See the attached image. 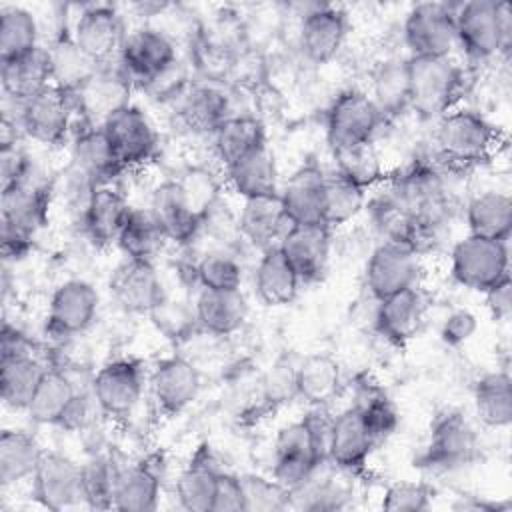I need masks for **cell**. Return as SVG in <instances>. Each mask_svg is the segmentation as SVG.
<instances>
[{
    "label": "cell",
    "instance_id": "1",
    "mask_svg": "<svg viewBox=\"0 0 512 512\" xmlns=\"http://www.w3.org/2000/svg\"><path fill=\"white\" fill-rule=\"evenodd\" d=\"M456 44L462 52L482 62L508 52L512 42V8L508 2L470 0L454 6Z\"/></svg>",
    "mask_w": 512,
    "mask_h": 512
},
{
    "label": "cell",
    "instance_id": "2",
    "mask_svg": "<svg viewBox=\"0 0 512 512\" xmlns=\"http://www.w3.org/2000/svg\"><path fill=\"white\" fill-rule=\"evenodd\" d=\"M434 144L444 162L468 168L490 158L498 146V130L480 112L456 106L438 118Z\"/></svg>",
    "mask_w": 512,
    "mask_h": 512
},
{
    "label": "cell",
    "instance_id": "3",
    "mask_svg": "<svg viewBox=\"0 0 512 512\" xmlns=\"http://www.w3.org/2000/svg\"><path fill=\"white\" fill-rule=\"evenodd\" d=\"M410 108L422 118H440L456 108L464 70L450 56H410Z\"/></svg>",
    "mask_w": 512,
    "mask_h": 512
},
{
    "label": "cell",
    "instance_id": "4",
    "mask_svg": "<svg viewBox=\"0 0 512 512\" xmlns=\"http://www.w3.org/2000/svg\"><path fill=\"white\" fill-rule=\"evenodd\" d=\"M388 190L412 216L426 242H430L440 232L450 212L442 176L432 166L414 162L408 170L390 180Z\"/></svg>",
    "mask_w": 512,
    "mask_h": 512
},
{
    "label": "cell",
    "instance_id": "5",
    "mask_svg": "<svg viewBox=\"0 0 512 512\" xmlns=\"http://www.w3.org/2000/svg\"><path fill=\"white\" fill-rule=\"evenodd\" d=\"M452 278L474 292H486L510 276L508 242L468 234L450 252Z\"/></svg>",
    "mask_w": 512,
    "mask_h": 512
},
{
    "label": "cell",
    "instance_id": "6",
    "mask_svg": "<svg viewBox=\"0 0 512 512\" xmlns=\"http://www.w3.org/2000/svg\"><path fill=\"white\" fill-rule=\"evenodd\" d=\"M76 114L74 92L56 84L18 104L20 130L46 146H58L68 138Z\"/></svg>",
    "mask_w": 512,
    "mask_h": 512
},
{
    "label": "cell",
    "instance_id": "7",
    "mask_svg": "<svg viewBox=\"0 0 512 512\" xmlns=\"http://www.w3.org/2000/svg\"><path fill=\"white\" fill-rule=\"evenodd\" d=\"M118 66L134 84H156L176 66V46L158 28L142 26L126 34Z\"/></svg>",
    "mask_w": 512,
    "mask_h": 512
},
{
    "label": "cell",
    "instance_id": "8",
    "mask_svg": "<svg viewBox=\"0 0 512 512\" xmlns=\"http://www.w3.org/2000/svg\"><path fill=\"white\" fill-rule=\"evenodd\" d=\"M476 452L478 436L470 420L460 410H444L434 418L418 462L434 470H456L470 464Z\"/></svg>",
    "mask_w": 512,
    "mask_h": 512
},
{
    "label": "cell",
    "instance_id": "9",
    "mask_svg": "<svg viewBox=\"0 0 512 512\" xmlns=\"http://www.w3.org/2000/svg\"><path fill=\"white\" fill-rule=\"evenodd\" d=\"M382 120L384 116L368 92L356 88L340 92L334 98L326 120V138L330 150L372 142Z\"/></svg>",
    "mask_w": 512,
    "mask_h": 512
},
{
    "label": "cell",
    "instance_id": "10",
    "mask_svg": "<svg viewBox=\"0 0 512 512\" xmlns=\"http://www.w3.org/2000/svg\"><path fill=\"white\" fill-rule=\"evenodd\" d=\"M422 274L420 252L406 244L382 240L368 256L364 280L374 300L418 286Z\"/></svg>",
    "mask_w": 512,
    "mask_h": 512
},
{
    "label": "cell",
    "instance_id": "11",
    "mask_svg": "<svg viewBox=\"0 0 512 512\" xmlns=\"http://www.w3.org/2000/svg\"><path fill=\"white\" fill-rule=\"evenodd\" d=\"M404 42L410 56H450L456 46L454 6L442 2H420L404 20Z\"/></svg>",
    "mask_w": 512,
    "mask_h": 512
},
{
    "label": "cell",
    "instance_id": "12",
    "mask_svg": "<svg viewBox=\"0 0 512 512\" xmlns=\"http://www.w3.org/2000/svg\"><path fill=\"white\" fill-rule=\"evenodd\" d=\"M32 486L36 500L48 510H66L78 504H86L82 464L62 452H42L40 462L32 474Z\"/></svg>",
    "mask_w": 512,
    "mask_h": 512
},
{
    "label": "cell",
    "instance_id": "13",
    "mask_svg": "<svg viewBox=\"0 0 512 512\" xmlns=\"http://www.w3.org/2000/svg\"><path fill=\"white\" fill-rule=\"evenodd\" d=\"M90 388L108 418H126L142 398L144 368L134 358L106 362L92 378Z\"/></svg>",
    "mask_w": 512,
    "mask_h": 512
},
{
    "label": "cell",
    "instance_id": "14",
    "mask_svg": "<svg viewBox=\"0 0 512 512\" xmlns=\"http://www.w3.org/2000/svg\"><path fill=\"white\" fill-rule=\"evenodd\" d=\"M102 130L122 170L142 166L156 150V130L150 118L134 104H126L102 122Z\"/></svg>",
    "mask_w": 512,
    "mask_h": 512
},
{
    "label": "cell",
    "instance_id": "15",
    "mask_svg": "<svg viewBox=\"0 0 512 512\" xmlns=\"http://www.w3.org/2000/svg\"><path fill=\"white\" fill-rule=\"evenodd\" d=\"M322 464L326 462L320 460L304 418L278 430L274 440L272 478L288 492L304 484Z\"/></svg>",
    "mask_w": 512,
    "mask_h": 512
},
{
    "label": "cell",
    "instance_id": "16",
    "mask_svg": "<svg viewBox=\"0 0 512 512\" xmlns=\"http://www.w3.org/2000/svg\"><path fill=\"white\" fill-rule=\"evenodd\" d=\"M148 384L158 412L176 416L196 400L202 380L198 368L190 360L172 354L154 364Z\"/></svg>",
    "mask_w": 512,
    "mask_h": 512
},
{
    "label": "cell",
    "instance_id": "17",
    "mask_svg": "<svg viewBox=\"0 0 512 512\" xmlns=\"http://www.w3.org/2000/svg\"><path fill=\"white\" fill-rule=\"evenodd\" d=\"M98 290L80 278L62 282L50 298L46 328L58 338H68L84 332L98 312Z\"/></svg>",
    "mask_w": 512,
    "mask_h": 512
},
{
    "label": "cell",
    "instance_id": "18",
    "mask_svg": "<svg viewBox=\"0 0 512 512\" xmlns=\"http://www.w3.org/2000/svg\"><path fill=\"white\" fill-rule=\"evenodd\" d=\"M114 302L128 314H150L164 298L166 290L154 262L126 258L110 278Z\"/></svg>",
    "mask_w": 512,
    "mask_h": 512
},
{
    "label": "cell",
    "instance_id": "19",
    "mask_svg": "<svg viewBox=\"0 0 512 512\" xmlns=\"http://www.w3.org/2000/svg\"><path fill=\"white\" fill-rule=\"evenodd\" d=\"M72 38L76 46L100 66L114 54H120L122 42L126 38L122 16L114 6L90 4L80 12Z\"/></svg>",
    "mask_w": 512,
    "mask_h": 512
},
{
    "label": "cell",
    "instance_id": "20",
    "mask_svg": "<svg viewBox=\"0 0 512 512\" xmlns=\"http://www.w3.org/2000/svg\"><path fill=\"white\" fill-rule=\"evenodd\" d=\"M52 188L48 182H38L28 176L26 180L2 190V226L36 236L48 224Z\"/></svg>",
    "mask_w": 512,
    "mask_h": 512
},
{
    "label": "cell",
    "instance_id": "21",
    "mask_svg": "<svg viewBox=\"0 0 512 512\" xmlns=\"http://www.w3.org/2000/svg\"><path fill=\"white\" fill-rule=\"evenodd\" d=\"M332 228L324 222L292 224L282 236L278 248L296 270L300 282H312L322 276L330 256Z\"/></svg>",
    "mask_w": 512,
    "mask_h": 512
},
{
    "label": "cell",
    "instance_id": "22",
    "mask_svg": "<svg viewBox=\"0 0 512 512\" xmlns=\"http://www.w3.org/2000/svg\"><path fill=\"white\" fill-rule=\"evenodd\" d=\"M376 446L362 414L350 406L332 418L328 464L342 472L358 474L366 468L372 448Z\"/></svg>",
    "mask_w": 512,
    "mask_h": 512
},
{
    "label": "cell",
    "instance_id": "23",
    "mask_svg": "<svg viewBox=\"0 0 512 512\" xmlns=\"http://www.w3.org/2000/svg\"><path fill=\"white\" fill-rule=\"evenodd\" d=\"M132 82L126 78L122 68H98L78 90H74L78 114L84 122L102 126V122L130 104Z\"/></svg>",
    "mask_w": 512,
    "mask_h": 512
},
{
    "label": "cell",
    "instance_id": "24",
    "mask_svg": "<svg viewBox=\"0 0 512 512\" xmlns=\"http://www.w3.org/2000/svg\"><path fill=\"white\" fill-rule=\"evenodd\" d=\"M426 306V298L418 286L376 300V330L388 342L402 346L422 330L426 320Z\"/></svg>",
    "mask_w": 512,
    "mask_h": 512
},
{
    "label": "cell",
    "instance_id": "25",
    "mask_svg": "<svg viewBox=\"0 0 512 512\" xmlns=\"http://www.w3.org/2000/svg\"><path fill=\"white\" fill-rule=\"evenodd\" d=\"M130 212L132 206L128 204L122 192H118L110 184H100L92 190L82 210V224L88 238L96 246L106 248L118 244V238L128 222Z\"/></svg>",
    "mask_w": 512,
    "mask_h": 512
},
{
    "label": "cell",
    "instance_id": "26",
    "mask_svg": "<svg viewBox=\"0 0 512 512\" xmlns=\"http://www.w3.org/2000/svg\"><path fill=\"white\" fill-rule=\"evenodd\" d=\"M348 30L346 14L336 6L310 8L300 24L298 40L304 56L316 64L332 60L344 44Z\"/></svg>",
    "mask_w": 512,
    "mask_h": 512
},
{
    "label": "cell",
    "instance_id": "27",
    "mask_svg": "<svg viewBox=\"0 0 512 512\" xmlns=\"http://www.w3.org/2000/svg\"><path fill=\"white\" fill-rule=\"evenodd\" d=\"M162 488V462L158 456L142 458L134 464L120 466L116 490H114V508L148 512L158 506Z\"/></svg>",
    "mask_w": 512,
    "mask_h": 512
},
{
    "label": "cell",
    "instance_id": "28",
    "mask_svg": "<svg viewBox=\"0 0 512 512\" xmlns=\"http://www.w3.org/2000/svg\"><path fill=\"white\" fill-rule=\"evenodd\" d=\"M0 78L6 98H10L14 104H22L40 94L54 84L48 48L36 46L22 56L2 60Z\"/></svg>",
    "mask_w": 512,
    "mask_h": 512
},
{
    "label": "cell",
    "instance_id": "29",
    "mask_svg": "<svg viewBox=\"0 0 512 512\" xmlns=\"http://www.w3.org/2000/svg\"><path fill=\"white\" fill-rule=\"evenodd\" d=\"M326 172L316 164L300 166L282 186L280 200L290 224L322 222Z\"/></svg>",
    "mask_w": 512,
    "mask_h": 512
},
{
    "label": "cell",
    "instance_id": "30",
    "mask_svg": "<svg viewBox=\"0 0 512 512\" xmlns=\"http://www.w3.org/2000/svg\"><path fill=\"white\" fill-rule=\"evenodd\" d=\"M150 212L170 242L188 244L202 230V218L188 206L176 180L162 182L154 188Z\"/></svg>",
    "mask_w": 512,
    "mask_h": 512
},
{
    "label": "cell",
    "instance_id": "31",
    "mask_svg": "<svg viewBox=\"0 0 512 512\" xmlns=\"http://www.w3.org/2000/svg\"><path fill=\"white\" fill-rule=\"evenodd\" d=\"M290 226L292 224L284 212L280 192L274 196L246 198L238 214L240 236L262 250L278 246Z\"/></svg>",
    "mask_w": 512,
    "mask_h": 512
},
{
    "label": "cell",
    "instance_id": "32",
    "mask_svg": "<svg viewBox=\"0 0 512 512\" xmlns=\"http://www.w3.org/2000/svg\"><path fill=\"white\" fill-rule=\"evenodd\" d=\"M220 468L208 444H200L176 480V498L184 510L210 512Z\"/></svg>",
    "mask_w": 512,
    "mask_h": 512
},
{
    "label": "cell",
    "instance_id": "33",
    "mask_svg": "<svg viewBox=\"0 0 512 512\" xmlns=\"http://www.w3.org/2000/svg\"><path fill=\"white\" fill-rule=\"evenodd\" d=\"M194 312L200 330L214 336H228L240 330L248 316V302L240 290L202 288Z\"/></svg>",
    "mask_w": 512,
    "mask_h": 512
},
{
    "label": "cell",
    "instance_id": "34",
    "mask_svg": "<svg viewBox=\"0 0 512 512\" xmlns=\"http://www.w3.org/2000/svg\"><path fill=\"white\" fill-rule=\"evenodd\" d=\"M72 166L88 176L96 186L110 184V180L122 172L102 126L90 122H84V128L74 136Z\"/></svg>",
    "mask_w": 512,
    "mask_h": 512
},
{
    "label": "cell",
    "instance_id": "35",
    "mask_svg": "<svg viewBox=\"0 0 512 512\" xmlns=\"http://www.w3.org/2000/svg\"><path fill=\"white\" fill-rule=\"evenodd\" d=\"M44 366L32 352L0 354V396L12 410L28 408L44 372Z\"/></svg>",
    "mask_w": 512,
    "mask_h": 512
},
{
    "label": "cell",
    "instance_id": "36",
    "mask_svg": "<svg viewBox=\"0 0 512 512\" xmlns=\"http://www.w3.org/2000/svg\"><path fill=\"white\" fill-rule=\"evenodd\" d=\"M226 180L242 200L274 196L280 192L278 170L268 144L226 166Z\"/></svg>",
    "mask_w": 512,
    "mask_h": 512
},
{
    "label": "cell",
    "instance_id": "37",
    "mask_svg": "<svg viewBox=\"0 0 512 512\" xmlns=\"http://www.w3.org/2000/svg\"><path fill=\"white\" fill-rule=\"evenodd\" d=\"M300 278L278 246L262 250L254 270V290L266 306H284L296 298Z\"/></svg>",
    "mask_w": 512,
    "mask_h": 512
},
{
    "label": "cell",
    "instance_id": "38",
    "mask_svg": "<svg viewBox=\"0 0 512 512\" xmlns=\"http://www.w3.org/2000/svg\"><path fill=\"white\" fill-rule=\"evenodd\" d=\"M468 234L508 242L512 230V200L506 192L484 190L466 204Z\"/></svg>",
    "mask_w": 512,
    "mask_h": 512
},
{
    "label": "cell",
    "instance_id": "39",
    "mask_svg": "<svg viewBox=\"0 0 512 512\" xmlns=\"http://www.w3.org/2000/svg\"><path fill=\"white\" fill-rule=\"evenodd\" d=\"M340 364L330 354H310L296 366L298 398L310 406H326L340 390Z\"/></svg>",
    "mask_w": 512,
    "mask_h": 512
},
{
    "label": "cell",
    "instance_id": "40",
    "mask_svg": "<svg viewBox=\"0 0 512 512\" xmlns=\"http://www.w3.org/2000/svg\"><path fill=\"white\" fill-rule=\"evenodd\" d=\"M474 410L490 428H506L512 422V380L506 370L486 372L474 384Z\"/></svg>",
    "mask_w": 512,
    "mask_h": 512
},
{
    "label": "cell",
    "instance_id": "41",
    "mask_svg": "<svg viewBox=\"0 0 512 512\" xmlns=\"http://www.w3.org/2000/svg\"><path fill=\"white\" fill-rule=\"evenodd\" d=\"M44 448L24 430H2L0 434V484L14 486L32 478Z\"/></svg>",
    "mask_w": 512,
    "mask_h": 512
},
{
    "label": "cell",
    "instance_id": "42",
    "mask_svg": "<svg viewBox=\"0 0 512 512\" xmlns=\"http://www.w3.org/2000/svg\"><path fill=\"white\" fill-rule=\"evenodd\" d=\"M370 98L384 118L398 116L410 108L408 58H388L378 64L372 74Z\"/></svg>",
    "mask_w": 512,
    "mask_h": 512
},
{
    "label": "cell",
    "instance_id": "43",
    "mask_svg": "<svg viewBox=\"0 0 512 512\" xmlns=\"http://www.w3.org/2000/svg\"><path fill=\"white\" fill-rule=\"evenodd\" d=\"M214 136V148L224 166L234 164L246 154L266 146L264 124L256 116H230L226 118Z\"/></svg>",
    "mask_w": 512,
    "mask_h": 512
},
{
    "label": "cell",
    "instance_id": "44",
    "mask_svg": "<svg viewBox=\"0 0 512 512\" xmlns=\"http://www.w3.org/2000/svg\"><path fill=\"white\" fill-rule=\"evenodd\" d=\"M180 114L188 128L202 134H214L216 128L232 116L228 96L212 84L192 86L182 98Z\"/></svg>",
    "mask_w": 512,
    "mask_h": 512
},
{
    "label": "cell",
    "instance_id": "45",
    "mask_svg": "<svg viewBox=\"0 0 512 512\" xmlns=\"http://www.w3.org/2000/svg\"><path fill=\"white\" fill-rule=\"evenodd\" d=\"M76 390L78 388L68 372L62 368H48L26 408V414L36 424H58Z\"/></svg>",
    "mask_w": 512,
    "mask_h": 512
},
{
    "label": "cell",
    "instance_id": "46",
    "mask_svg": "<svg viewBox=\"0 0 512 512\" xmlns=\"http://www.w3.org/2000/svg\"><path fill=\"white\" fill-rule=\"evenodd\" d=\"M332 158L334 170L366 192L382 186L388 180L384 162L374 142H362L356 146L332 150Z\"/></svg>",
    "mask_w": 512,
    "mask_h": 512
},
{
    "label": "cell",
    "instance_id": "47",
    "mask_svg": "<svg viewBox=\"0 0 512 512\" xmlns=\"http://www.w3.org/2000/svg\"><path fill=\"white\" fill-rule=\"evenodd\" d=\"M368 192L352 184L336 170L326 172L324 178V212L322 222L328 228H338L352 222L366 208Z\"/></svg>",
    "mask_w": 512,
    "mask_h": 512
},
{
    "label": "cell",
    "instance_id": "48",
    "mask_svg": "<svg viewBox=\"0 0 512 512\" xmlns=\"http://www.w3.org/2000/svg\"><path fill=\"white\" fill-rule=\"evenodd\" d=\"M352 406L362 414L376 444L396 432L400 420L398 410L378 384L360 380L356 386V402Z\"/></svg>",
    "mask_w": 512,
    "mask_h": 512
},
{
    "label": "cell",
    "instance_id": "49",
    "mask_svg": "<svg viewBox=\"0 0 512 512\" xmlns=\"http://www.w3.org/2000/svg\"><path fill=\"white\" fill-rule=\"evenodd\" d=\"M164 242L166 236L162 234L150 208H132L128 222L118 238V246L126 258L154 262V256L160 252Z\"/></svg>",
    "mask_w": 512,
    "mask_h": 512
},
{
    "label": "cell",
    "instance_id": "50",
    "mask_svg": "<svg viewBox=\"0 0 512 512\" xmlns=\"http://www.w3.org/2000/svg\"><path fill=\"white\" fill-rule=\"evenodd\" d=\"M38 46V24L30 10L4 6L0 10V60L22 56Z\"/></svg>",
    "mask_w": 512,
    "mask_h": 512
},
{
    "label": "cell",
    "instance_id": "51",
    "mask_svg": "<svg viewBox=\"0 0 512 512\" xmlns=\"http://www.w3.org/2000/svg\"><path fill=\"white\" fill-rule=\"evenodd\" d=\"M48 52L52 60V80L64 90H78L100 68L76 46L72 36L54 42Z\"/></svg>",
    "mask_w": 512,
    "mask_h": 512
},
{
    "label": "cell",
    "instance_id": "52",
    "mask_svg": "<svg viewBox=\"0 0 512 512\" xmlns=\"http://www.w3.org/2000/svg\"><path fill=\"white\" fill-rule=\"evenodd\" d=\"M120 466L104 454H96L82 464L84 500L92 510L114 508V490Z\"/></svg>",
    "mask_w": 512,
    "mask_h": 512
},
{
    "label": "cell",
    "instance_id": "53",
    "mask_svg": "<svg viewBox=\"0 0 512 512\" xmlns=\"http://www.w3.org/2000/svg\"><path fill=\"white\" fill-rule=\"evenodd\" d=\"M194 280L208 290H240L242 266L224 250L206 252L194 264Z\"/></svg>",
    "mask_w": 512,
    "mask_h": 512
},
{
    "label": "cell",
    "instance_id": "54",
    "mask_svg": "<svg viewBox=\"0 0 512 512\" xmlns=\"http://www.w3.org/2000/svg\"><path fill=\"white\" fill-rule=\"evenodd\" d=\"M152 326L170 342L182 344L192 338L196 330H200L194 306L190 308L184 302L170 300L168 296L148 314Z\"/></svg>",
    "mask_w": 512,
    "mask_h": 512
},
{
    "label": "cell",
    "instance_id": "55",
    "mask_svg": "<svg viewBox=\"0 0 512 512\" xmlns=\"http://www.w3.org/2000/svg\"><path fill=\"white\" fill-rule=\"evenodd\" d=\"M176 184L182 196L186 198L188 206L200 218H204V214L220 200V182L206 168L192 166L184 170L180 178H176Z\"/></svg>",
    "mask_w": 512,
    "mask_h": 512
},
{
    "label": "cell",
    "instance_id": "56",
    "mask_svg": "<svg viewBox=\"0 0 512 512\" xmlns=\"http://www.w3.org/2000/svg\"><path fill=\"white\" fill-rule=\"evenodd\" d=\"M244 488L246 510H284L290 506V492L278 484L274 478H264L258 474L240 476Z\"/></svg>",
    "mask_w": 512,
    "mask_h": 512
},
{
    "label": "cell",
    "instance_id": "57",
    "mask_svg": "<svg viewBox=\"0 0 512 512\" xmlns=\"http://www.w3.org/2000/svg\"><path fill=\"white\" fill-rule=\"evenodd\" d=\"M432 496H434V490L426 482L398 480L384 490L382 508L392 512H404V510L418 512L430 506Z\"/></svg>",
    "mask_w": 512,
    "mask_h": 512
},
{
    "label": "cell",
    "instance_id": "58",
    "mask_svg": "<svg viewBox=\"0 0 512 512\" xmlns=\"http://www.w3.org/2000/svg\"><path fill=\"white\" fill-rule=\"evenodd\" d=\"M98 416H104V414L100 410V404H98L92 388L76 390L74 398L70 400L68 408L64 410V414L56 426H60L68 432H84L96 424Z\"/></svg>",
    "mask_w": 512,
    "mask_h": 512
},
{
    "label": "cell",
    "instance_id": "59",
    "mask_svg": "<svg viewBox=\"0 0 512 512\" xmlns=\"http://www.w3.org/2000/svg\"><path fill=\"white\" fill-rule=\"evenodd\" d=\"M262 396L270 404H286L298 398L296 368L288 362H276L262 378Z\"/></svg>",
    "mask_w": 512,
    "mask_h": 512
},
{
    "label": "cell",
    "instance_id": "60",
    "mask_svg": "<svg viewBox=\"0 0 512 512\" xmlns=\"http://www.w3.org/2000/svg\"><path fill=\"white\" fill-rule=\"evenodd\" d=\"M478 330V318L466 310V308H456L452 310L440 324V340L446 346L458 348L466 344Z\"/></svg>",
    "mask_w": 512,
    "mask_h": 512
},
{
    "label": "cell",
    "instance_id": "61",
    "mask_svg": "<svg viewBox=\"0 0 512 512\" xmlns=\"http://www.w3.org/2000/svg\"><path fill=\"white\" fill-rule=\"evenodd\" d=\"M32 172L30 158L26 150L18 144H2L0 150V176H2V190L26 180Z\"/></svg>",
    "mask_w": 512,
    "mask_h": 512
},
{
    "label": "cell",
    "instance_id": "62",
    "mask_svg": "<svg viewBox=\"0 0 512 512\" xmlns=\"http://www.w3.org/2000/svg\"><path fill=\"white\" fill-rule=\"evenodd\" d=\"M240 510H246L242 480L240 476L222 470L216 482L210 512H240Z\"/></svg>",
    "mask_w": 512,
    "mask_h": 512
},
{
    "label": "cell",
    "instance_id": "63",
    "mask_svg": "<svg viewBox=\"0 0 512 512\" xmlns=\"http://www.w3.org/2000/svg\"><path fill=\"white\" fill-rule=\"evenodd\" d=\"M484 302H486V308H488L490 316L496 322H508L510 314H512V284H510V276L500 280L492 288H488L484 292Z\"/></svg>",
    "mask_w": 512,
    "mask_h": 512
}]
</instances>
